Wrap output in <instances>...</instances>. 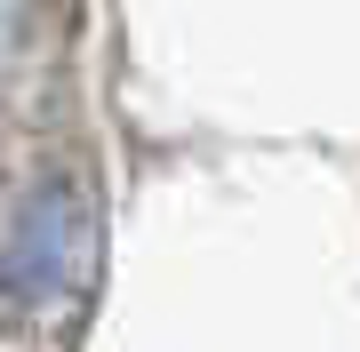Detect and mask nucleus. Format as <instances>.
Wrapping results in <instances>:
<instances>
[{
  "label": "nucleus",
  "mask_w": 360,
  "mask_h": 352,
  "mask_svg": "<svg viewBox=\"0 0 360 352\" xmlns=\"http://www.w3.org/2000/svg\"><path fill=\"white\" fill-rule=\"evenodd\" d=\"M80 264H89V216H80V200L65 184L32 193L25 216H16V240H8V296L16 304L65 296L80 280Z\"/></svg>",
  "instance_id": "1"
}]
</instances>
